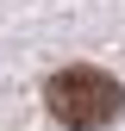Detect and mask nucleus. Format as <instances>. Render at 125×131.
<instances>
[{"mask_svg": "<svg viewBox=\"0 0 125 131\" xmlns=\"http://www.w3.org/2000/svg\"><path fill=\"white\" fill-rule=\"evenodd\" d=\"M44 106H50V119L69 125V131H100V125H113L125 112V88L106 69L75 62V69H56L44 81Z\"/></svg>", "mask_w": 125, "mask_h": 131, "instance_id": "obj_1", "label": "nucleus"}]
</instances>
